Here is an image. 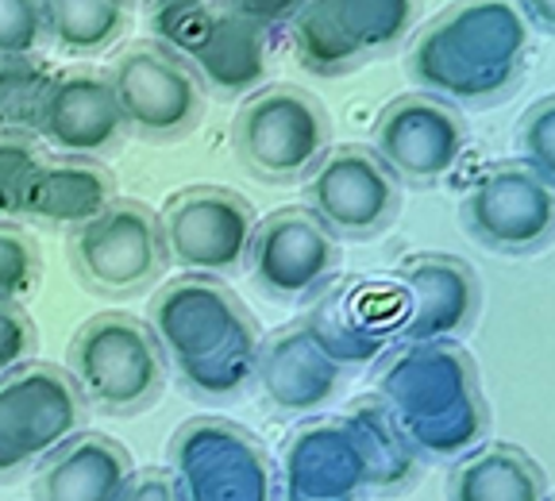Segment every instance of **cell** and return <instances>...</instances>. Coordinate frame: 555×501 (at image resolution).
I'll use <instances>...</instances> for the list:
<instances>
[{
    "mask_svg": "<svg viewBox=\"0 0 555 501\" xmlns=\"http://www.w3.org/2000/svg\"><path fill=\"white\" fill-rule=\"evenodd\" d=\"M339 421L351 428V436L359 444V455H363V467H366V490L393 493L413 483L416 451L409 448L398 421H393L390 409L382 406L378 398H359Z\"/></svg>",
    "mask_w": 555,
    "mask_h": 501,
    "instance_id": "cell-24",
    "label": "cell"
},
{
    "mask_svg": "<svg viewBox=\"0 0 555 501\" xmlns=\"http://www.w3.org/2000/svg\"><path fill=\"white\" fill-rule=\"evenodd\" d=\"M120 104L124 128L147 143L185 139L205 116V89L182 59H173L155 39L124 47L104 69Z\"/></svg>",
    "mask_w": 555,
    "mask_h": 501,
    "instance_id": "cell-9",
    "label": "cell"
},
{
    "mask_svg": "<svg viewBox=\"0 0 555 501\" xmlns=\"http://www.w3.org/2000/svg\"><path fill=\"white\" fill-rule=\"evenodd\" d=\"M532 27L517 0H455L409 47V78L443 104H490L525 78Z\"/></svg>",
    "mask_w": 555,
    "mask_h": 501,
    "instance_id": "cell-1",
    "label": "cell"
},
{
    "mask_svg": "<svg viewBox=\"0 0 555 501\" xmlns=\"http://www.w3.org/2000/svg\"><path fill=\"white\" fill-rule=\"evenodd\" d=\"M151 336L201 398H235L255 378L259 324L217 278L182 274L151 301Z\"/></svg>",
    "mask_w": 555,
    "mask_h": 501,
    "instance_id": "cell-3",
    "label": "cell"
},
{
    "mask_svg": "<svg viewBox=\"0 0 555 501\" xmlns=\"http://www.w3.org/2000/svg\"><path fill=\"white\" fill-rule=\"evenodd\" d=\"M255 224L259 217L251 201L220 185H190L173 193L158 213L166 262H173L185 274L205 278L232 274L247 262Z\"/></svg>",
    "mask_w": 555,
    "mask_h": 501,
    "instance_id": "cell-10",
    "label": "cell"
},
{
    "mask_svg": "<svg viewBox=\"0 0 555 501\" xmlns=\"http://www.w3.org/2000/svg\"><path fill=\"white\" fill-rule=\"evenodd\" d=\"M131 471L128 448L101 433H78L39 463L35 493L39 501H116Z\"/></svg>",
    "mask_w": 555,
    "mask_h": 501,
    "instance_id": "cell-22",
    "label": "cell"
},
{
    "mask_svg": "<svg viewBox=\"0 0 555 501\" xmlns=\"http://www.w3.org/2000/svg\"><path fill=\"white\" fill-rule=\"evenodd\" d=\"M116 201V178L101 158H35L16 193V220L78 228Z\"/></svg>",
    "mask_w": 555,
    "mask_h": 501,
    "instance_id": "cell-20",
    "label": "cell"
},
{
    "mask_svg": "<svg viewBox=\"0 0 555 501\" xmlns=\"http://www.w3.org/2000/svg\"><path fill=\"white\" fill-rule=\"evenodd\" d=\"M517 147L525 151L520 163L529 166V170H537L544 182L555 185V101L552 97H540L529 113L520 116Z\"/></svg>",
    "mask_w": 555,
    "mask_h": 501,
    "instance_id": "cell-30",
    "label": "cell"
},
{
    "mask_svg": "<svg viewBox=\"0 0 555 501\" xmlns=\"http://www.w3.org/2000/svg\"><path fill=\"white\" fill-rule=\"evenodd\" d=\"M147 27L151 39L182 59L201 89L220 101L267 86V31L235 16L228 0H151Z\"/></svg>",
    "mask_w": 555,
    "mask_h": 501,
    "instance_id": "cell-4",
    "label": "cell"
},
{
    "mask_svg": "<svg viewBox=\"0 0 555 501\" xmlns=\"http://www.w3.org/2000/svg\"><path fill=\"white\" fill-rule=\"evenodd\" d=\"M463 228L498 255H532L552 243L555 185L525 163H502L478 178L463 197Z\"/></svg>",
    "mask_w": 555,
    "mask_h": 501,
    "instance_id": "cell-13",
    "label": "cell"
},
{
    "mask_svg": "<svg viewBox=\"0 0 555 501\" xmlns=\"http://www.w3.org/2000/svg\"><path fill=\"white\" fill-rule=\"evenodd\" d=\"M359 62L393 51L416 27L421 0H312Z\"/></svg>",
    "mask_w": 555,
    "mask_h": 501,
    "instance_id": "cell-25",
    "label": "cell"
},
{
    "mask_svg": "<svg viewBox=\"0 0 555 501\" xmlns=\"http://www.w3.org/2000/svg\"><path fill=\"white\" fill-rule=\"evenodd\" d=\"M332 143L324 104L301 86H262L240 104L232 147L262 182H297Z\"/></svg>",
    "mask_w": 555,
    "mask_h": 501,
    "instance_id": "cell-6",
    "label": "cell"
},
{
    "mask_svg": "<svg viewBox=\"0 0 555 501\" xmlns=\"http://www.w3.org/2000/svg\"><path fill=\"white\" fill-rule=\"evenodd\" d=\"M366 467L344 421H317L297 428L282 451L278 501H359Z\"/></svg>",
    "mask_w": 555,
    "mask_h": 501,
    "instance_id": "cell-19",
    "label": "cell"
},
{
    "mask_svg": "<svg viewBox=\"0 0 555 501\" xmlns=\"http://www.w3.org/2000/svg\"><path fill=\"white\" fill-rule=\"evenodd\" d=\"M398 320L393 282L390 274H378L351 278L347 285L328 290V297H321L301 324L339 367H366L393 347Z\"/></svg>",
    "mask_w": 555,
    "mask_h": 501,
    "instance_id": "cell-17",
    "label": "cell"
},
{
    "mask_svg": "<svg viewBox=\"0 0 555 501\" xmlns=\"http://www.w3.org/2000/svg\"><path fill=\"white\" fill-rule=\"evenodd\" d=\"M374 398L390 409L416 459H460L490 428L475 359L455 339L398 344L382 363Z\"/></svg>",
    "mask_w": 555,
    "mask_h": 501,
    "instance_id": "cell-2",
    "label": "cell"
},
{
    "mask_svg": "<svg viewBox=\"0 0 555 501\" xmlns=\"http://www.w3.org/2000/svg\"><path fill=\"white\" fill-rule=\"evenodd\" d=\"M54 81L47 62L31 59H0V136L35 139L39 108Z\"/></svg>",
    "mask_w": 555,
    "mask_h": 501,
    "instance_id": "cell-27",
    "label": "cell"
},
{
    "mask_svg": "<svg viewBox=\"0 0 555 501\" xmlns=\"http://www.w3.org/2000/svg\"><path fill=\"white\" fill-rule=\"evenodd\" d=\"M520 16L529 20L532 31H544L552 35L555 31V0H517Z\"/></svg>",
    "mask_w": 555,
    "mask_h": 501,
    "instance_id": "cell-35",
    "label": "cell"
},
{
    "mask_svg": "<svg viewBox=\"0 0 555 501\" xmlns=\"http://www.w3.org/2000/svg\"><path fill=\"white\" fill-rule=\"evenodd\" d=\"M47 35L66 54H101L128 31L124 0H43Z\"/></svg>",
    "mask_w": 555,
    "mask_h": 501,
    "instance_id": "cell-26",
    "label": "cell"
},
{
    "mask_svg": "<svg viewBox=\"0 0 555 501\" xmlns=\"http://www.w3.org/2000/svg\"><path fill=\"white\" fill-rule=\"evenodd\" d=\"M344 247L309 208H278L255 224L247 267L251 282L278 301H301L336 278Z\"/></svg>",
    "mask_w": 555,
    "mask_h": 501,
    "instance_id": "cell-14",
    "label": "cell"
},
{
    "mask_svg": "<svg viewBox=\"0 0 555 501\" xmlns=\"http://www.w3.org/2000/svg\"><path fill=\"white\" fill-rule=\"evenodd\" d=\"M309 213L336 240H371L401 208V182L363 143H339L305 174Z\"/></svg>",
    "mask_w": 555,
    "mask_h": 501,
    "instance_id": "cell-12",
    "label": "cell"
},
{
    "mask_svg": "<svg viewBox=\"0 0 555 501\" xmlns=\"http://www.w3.org/2000/svg\"><path fill=\"white\" fill-rule=\"evenodd\" d=\"M120 104L104 69L74 66L54 74L51 89L39 108L35 136L43 139L54 155L66 158H101L120 143L124 136Z\"/></svg>",
    "mask_w": 555,
    "mask_h": 501,
    "instance_id": "cell-18",
    "label": "cell"
},
{
    "mask_svg": "<svg viewBox=\"0 0 555 501\" xmlns=\"http://www.w3.org/2000/svg\"><path fill=\"white\" fill-rule=\"evenodd\" d=\"M170 478L182 501H278L274 459L220 416H193L173 433Z\"/></svg>",
    "mask_w": 555,
    "mask_h": 501,
    "instance_id": "cell-7",
    "label": "cell"
},
{
    "mask_svg": "<svg viewBox=\"0 0 555 501\" xmlns=\"http://www.w3.org/2000/svg\"><path fill=\"white\" fill-rule=\"evenodd\" d=\"M66 374L78 386L86 409L131 416L163 398L166 355L151 336L147 320L128 312H101L86 320L69 344Z\"/></svg>",
    "mask_w": 555,
    "mask_h": 501,
    "instance_id": "cell-5",
    "label": "cell"
},
{
    "mask_svg": "<svg viewBox=\"0 0 555 501\" xmlns=\"http://www.w3.org/2000/svg\"><path fill=\"white\" fill-rule=\"evenodd\" d=\"M86 428V401L66 371L24 363L0 378V483L39 467Z\"/></svg>",
    "mask_w": 555,
    "mask_h": 501,
    "instance_id": "cell-8",
    "label": "cell"
},
{
    "mask_svg": "<svg viewBox=\"0 0 555 501\" xmlns=\"http://www.w3.org/2000/svg\"><path fill=\"white\" fill-rule=\"evenodd\" d=\"M371 151L398 182L433 185L460 166L467 151V128L451 104L428 93H405L378 113Z\"/></svg>",
    "mask_w": 555,
    "mask_h": 501,
    "instance_id": "cell-15",
    "label": "cell"
},
{
    "mask_svg": "<svg viewBox=\"0 0 555 501\" xmlns=\"http://www.w3.org/2000/svg\"><path fill=\"white\" fill-rule=\"evenodd\" d=\"M124 4H135V0H124ZM147 4H151V0H147Z\"/></svg>",
    "mask_w": 555,
    "mask_h": 501,
    "instance_id": "cell-36",
    "label": "cell"
},
{
    "mask_svg": "<svg viewBox=\"0 0 555 501\" xmlns=\"http://www.w3.org/2000/svg\"><path fill=\"white\" fill-rule=\"evenodd\" d=\"M398 294V344L455 339L478 312V278L451 255H409L390 274Z\"/></svg>",
    "mask_w": 555,
    "mask_h": 501,
    "instance_id": "cell-16",
    "label": "cell"
},
{
    "mask_svg": "<svg viewBox=\"0 0 555 501\" xmlns=\"http://www.w3.org/2000/svg\"><path fill=\"white\" fill-rule=\"evenodd\" d=\"M39 285V251L27 235L0 228V305H20Z\"/></svg>",
    "mask_w": 555,
    "mask_h": 501,
    "instance_id": "cell-29",
    "label": "cell"
},
{
    "mask_svg": "<svg viewBox=\"0 0 555 501\" xmlns=\"http://www.w3.org/2000/svg\"><path fill=\"white\" fill-rule=\"evenodd\" d=\"M69 262L104 297L143 294L166 267L158 213L139 201H113L69 235Z\"/></svg>",
    "mask_w": 555,
    "mask_h": 501,
    "instance_id": "cell-11",
    "label": "cell"
},
{
    "mask_svg": "<svg viewBox=\"0 0 555 501\" xmlns=\"http://www.w3.org/2000/svg\"><path fill=\"white\" fill-rule=\"evenodd\" d=\"M255 378L274 409L286 413H312L324 409L344 386V367L324 351L305 324L274 332L270 339H259L255 355Z\"/></svg>",
    "mask_w": 555,
    "mask_h": 501,
    "instance_id": "cell-21",
    "label": "cell"
},
{
    "mask_svg": "<svg viewBox=\"0 0 555 501\" xmlns=\"http://www.w3.org/2000/svg\"><path fill=\"white\" fill-rule=\"evenodd\" d=\"M35 158H39L35 139L0 136V220H16V193Z\"/></svg>",
    "mask_w": 555,
    "mask_h": 501,
    "instance_id": "cell-31",
    "label": "cell"
},
{
    "mask_svg": "<svg viewBox=\"0 0 555 501\" xmlns=\"http://www.w3.org/2000/svg\"><path fill=\"white\" fill-rule=\"evenodd\" d=\"M39 347V329L20 305H0V378L31 363Z\"/></svg>",
    "mask_w": 555,
    "mask_h": 501,
    "instance_id": "cell-32",
    "label": "cell"
},
{
    "mask_svg": "<svg viewBox=\"0 0 555 501\" xmlns=\"http://www.w3.org/2000/svg\"><path fill=\"white\" fill-rule=\"evenodd\" d=\"M228 9L255 24L259 31H270L278 24H289L297 9H305V0H228Z\"/></svg>",
    "mask_w": 555,
    "mask_h": 501,
    "instance_id": "cell-33",
    "label": "cell"
},
{
    "mask_svg": "<svg viewBox=\"0 0 555 501\" xmlns=\"http://www.w3.org/2000/svg\"><path fill=\"white\" fill-rule=\"evenodd\" d=\"M116 501H182L178 490H173V478L170 471H131L124 490L116 493Z\"/></svg>",
    "mask_w": 555,
    "mask_h": 501,
    "instance_id": "cell-34",
    "label": "cell"
},
{
    "mask_svg": "<svg viewBox=\"0 0 555 501\" xmlns=\"http://www.w3.org/2000/svg\"><path fill=\"white\" fill-rule=\"evenodd\" d=\"M47 39L43 0H0V59H31Z\"/></svg>",
    "mask_w": 555,
    "mask_h": 501,
    "instance_id": "cell-28",
    "label": "cell"
},
{
    "mask_svg": "<svg viewBox=\"0 0 555 501\" xmlns=\"http://www.w3.org/2000/svg\"><path fill=\"white\" fill-rule=\"evenodd\" d=\"M448 501H547V478L525 451L486 444L455 459Z\"/></svg>",
    "mask_w": 555,
    "mask_h": 501,
    "instance_id": "cell-23",
    "label": "cell"
}]
</instances>
